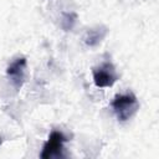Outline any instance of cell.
Returning <instances> with one entry per match:
<instances>
[{"label":"cell","instance_id":"obj_1","mask_svg":"<svg viewBox=\"0 0 159 159\" xmlns=\"http://www.w3.org/2000/svg\"><path fill=\"white\" fill-rule=\"evenodd\" d=\"M111 106H112L113 112L116 113L117 118L120 122L129 120L139 109V102H138L137 97L130 92L117 94L113 98Z\"/></svg>","mask_w":159,"mask_h":159},{"label":"cell","instance_id":"obj_5","mask_svg":"<svg viewBox=\"0 0 159 159\" xmlns=\"http://www.w3.org/2000/svg\"><path fill=\"white\" fill-rule=\"evenodd\" d=\"M107 34H108V30L104 26H97V27L89 29L86 32L84 43L87 46H89V47H94V46H97L107 36Z\"/></svg>","mask_w":159,"mask_h":159},{"label":"cell","instance_id":"obj_2","mask_svg":"<svg viewBox=\"0 0 159 159\" xmlns=\"http://www.w3.org/2000/svg\"><path fill=\"white\" fill-rule=\"evenodd\" d=\"M92 75L94 84L99 88L112 87L118 80V73L111 61H104L101 65L96 66L92 70Z\"/></svg>","mask_w":159,"mask_h":159},{"label":"cell","instance_id":"obj_4","mask_svg":"<svg viewBox=\"0 0 159 159\" xmlns=\"http://www.w3.org/2000/svg\"><path fill=\"white\" fill-rule=\"evenodd\" d=\"M26 66H27L26 58L17 57L14 61H11L6 68V75L10 78V81L16 91H19L24 84L25 75H26Z\"/></svg>","mask_w":159,"mask_h":159},{"label":"cell","instance_id":"obj_6","mask_svg":"<svg viewBox=\"0 0 159 159\" xmlns=\"http://www.w3.org/2000/svg\"><path fill=\"white\" fill-rule=\"evenodd\" d=\"M2 140H4V139H2L1 137H0V145H1V143H2Z\"/></svg>","mask_w":159,"mask_h":159},{"label":"cell","instance_id":"obj_3","mask_svg":"<svg viewBox=\"0 0 159 159\" xmlns=\"http://www.w3.org/2000/svg\"><path fill=\"white\" fill-rule=\"evenodd\" d=\"M65 142H66V137L63 135L62 132L52 130L51 134L48 135L46 143L42 147V152H41L40 157L42 159H50L52 157L61 155Z\"/></svg>","mask_w":159,"mask_h":159}]
</instances>
